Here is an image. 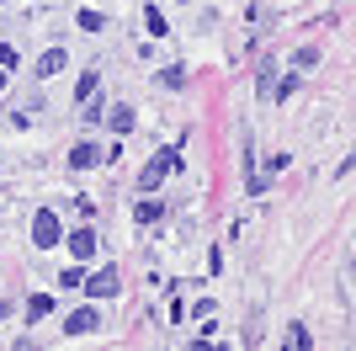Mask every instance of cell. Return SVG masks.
Here are the masks:
<instances>
[{"label":"cell","mask_w":356,"mask_h":351,"mask_svg":"<svg viewBox=\"0 0 356 351\" xmlns=\"http://www.w3.org/2000/svg\"><path fill=\"white\" fill-rule=\"evenodd\" d=\"M16 58H22V54H16V43H0V70H16Z\"/></svg>","instance_id":"cell-16"},{"label":"cell","mask_w":356,"mask_h":351,"mask_svg":"<svg viewBox=\"0 0 356 351\" xmlns=\"http://www.w3.org/2000/svg\"><path fill=\"white\" fill-rule=\"evenodd\" d=\"M106 128H112V133H128V128H134V107H112V112H106Z\"/></svg>","instance_id":"cell-10"},{"label":"cell","mask_w":356,"mask_h":351,"mask_svg":"<svg viewBox=\"0 0 356 351\" xmlns=\"http://www.w3.org/2000/svg\"><path fill=\"white\" fill-rule=\"evenodd\" d=\"M64 64H70V54H64V48H48V54L38 58V75H43V80L48 75H64Z\"/></svg>","instance_id":"cell-7"},{"label":"cell","mask_w":356,"mask_h":351,"mask_svg":"<svg viewBox=\"0 0 356 351\" xmlns=\"http://www.w3.org/2000/svg\"><path fill=\"white\" fill-rule=\"evenodd\" d=\"M160 80H165V86H170V91H181V86H186V64H170V70H165Z\"/></svg>","instance_id":"cell-11"},{"label":"cell","mask_w":356,"mask_h":351,"mask_svg":"<svg viewBox=\"0 0 356 351\" xmlns=\"http://www.w3.org/2000/svg\"><path fill=\"white\" fill-rule=\"evenodd\" d=\"M6 80H11V70H0V91H6Z\"/></svg>","instance_id":"cell-18"},{"label":"cell","mask_w":356,"mask_h":351,"mask_svg":"<svg viewBox=\"0 0 356 351\" xmlns=\"http://www.w3.org/2000/svg\"><path fill=\"white\" fill-rule=\"evenodd\" d=\"M144 22H149V32H154V38H165V32H170V27H165V16L154 11V6H149V11H144Z\"/></svg>","instance_id":"cell-13"},{"label":"cell","mask_w":356,"mask_h":351,"mask_svg":"<svg viewBox=\"0 0 356 351\" xmlns=\"http://www.w3.org/2000/svg\"><path fill=\"white\" fill-rule=\"evenodd\" d=\"M70 256L74 261H90V256H96V229H90V224H80V229L70 234Z\"/></svg>","instance_id":"cell-5"},{"label":"cell","mask_w":356,"mask_h":351,"mask_svg":"<svg viewBox=\"0 0 356 351\" xmlns=\"http://www.w3.org/2000/svg\"><path fill=\"white\" fill-rule=\"evenodd\" d=\"M80 27H86V32H102L106 22H102V16H96V11H80Z\"/></svg>","instance_id":"cell-17"},{"label":"cell","mask_w":356,"mask_h":351,"mask_svg":"<svg viewBox=\"0 0 356 351\" xmlns=\"http://www.w3.org/2000/svg\"><path fill=\"white\" fill-rule=\"evenodd\" d=\"M181 6H186V0H181Z\"/></svg>","instance_id":"cell-19"},{"label":"cell","mask_w":356,"mask_h":351,"mask_svg":"<svg viewBox=\"0 0 356 351\" xmlns=\"http://www.w3.org/2000/svg\"><path fill=\"white\" fill-rule=\"evenodd\" d=\"M287 346L303 351V346H309V330H303V325H293V330H287Z\"/></svg>","instance_id":"cell-15"},{"label":"cell","mask_w":356,"mask_h":351,"mask_svg":"<svg viewBox=\"0 0 356 351\" xmlns=\"http://www.w3.org/2000/svg\"><path fill=\"white\" fill-rule=\"evenodd\" d=\"M96 86H102V75H96V70H86L80 80H74V102H90V96H96Z\"/></svg>","instance_id":"cell-9"},{"label":"cell","mask_w":356,"mask_h":351,"mask_svg":"<svg viewBox=\"0 0 356 351\" xmlns=\"http://www.w3.org/2000/svg\"><path fill=\"white\" fill-rule=\"evenodd\" d=\"M90 165H102V149H96V144H74L70 171H90Z\"/></svg>","instance_id":"cell-6"},{"label":"cell","mask_w":356,"mask_h":351,"mask_svg":"<svg viewBox=\"0 0 356 351\" xmlns=\"http://www.w3.org/2000/svg\"><path fill=\"white\" fill-rule=\"evenodd\" d=\"M32 245L38 250L59 245V213H54V208H38V219H32Z\"/></svg>","instance_id":"cell-2"},{"label":"cell","mask_w":356,"mask_h":351,"mask_svg":"<svg viewBox=\"0 0 356 351\" xmlns=\"http://www.w3.org/2000/svg\"><path fill=\"white\" fill-rule=\"evenodd\" d=\"M118 266H102V272H90V282H86V292L90 298H96V304H102V298H118Z\"/></svg>","instance_id":"cell-3"},{"label":"cell","mask_w":356,"mask_h":351,"mask_svg":"<svg viewBox=\"0 0 356 351\" xmlns=\"http://www.w3.org/2000/svg\"><path fill=\"white\" fill-rule=\"evenodd\" d=\"M48 314H54V298H48V292H32V298H27V325L48 320Z\"/></svg>","instance_id":"cell-8"},{"label":"cell","mask_w":356,"mask_h":351,"mask_svg":"<svg viewBox=\"0 0 356 351\" xmlns=\"http://www.w3.org/2000/svg\"><path fill=\"white\" fill-rule=\"evenodd\" d=\"M90 330H102V309H74L64 320V336H90Z\"/></svg>","instance_id":"cell-4"},{"label":"cell","mask_w":356,"mask_h":351,"mask_svg":"<svg viewBox=\"0 0 356 351\" xmlns=\"http://www.w3.org/2000/svg\"><path fill=\"white\" fill-rule=\"evenodd\" d=\"M134 219H138V224H154V219H160V203H138Z\"/></svg>","instance_id":"cell-14"},{"label":"cell","mask_w":356,"mask_h":351,"mask_svg":"<svg viewBox=\"0 0 356 351\" xmlns=\"http://www.w3.org/2000/svg\"><path fill=\"white\" fill-rule=\"evenodd\" d=\"M170 171H181V149H160V155L144 165V176H138V192H154Z\"/></svg>","instance_id":"cell-1"},{"label":"cell","mask_w":356,"mask_h":351,"mask_svg":"<svg viewBox=\"0 0 356 351\" xmlns=\"http://www.w3.org/2000/svg\"><path fill=\"white\" fill-rule=\"evenodd\" d=\"M293 64H298V70H314V64H319V48H298Z\"/></svg>","instance_id":"cell-12"}]
</instances>
